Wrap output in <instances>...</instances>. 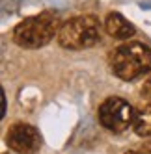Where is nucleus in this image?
Masks as SVG:
<instances>
[{
  "label": "nucleus",
  "mask_w": 151,
  "mask_h": 154,
  "mask_svg": "<svg viewBox=\"0 0 151 154\" xmlns=\"http://www.w3.org/2000/svg\"><path fill=\"white\" fill-rule=\"evenodd\" d=\"M134 113L136 109L129 104L125 98L120 97H110L99 106L97 109V119L99 123L110 132H125L129 126L134 123Z\"/></svg>",
  "instance_id": "nucleus-4"
},
{
  "label": "nucleus",
  "mask_w": 151,
  "mask_h": 154,
  "mask_svg": "<svg viewBox=\"0 0 151 154\" xmlns=\"http://www.w3.org/2000/svg\"><path fill=\"white\" fill-rule=\"evenodd\" d=\"M142 97L146 98L147 102H151V78L144 84V87H142Z\"/></svg>",
  "instance_id": "nucleus-8"
},
{
  "label": "nucleus",
  "mask_w": 151,
  "mask_h": 154,
  "mask_svg": "<svg viewBox=\"0 0 151 154\" xmlns=\"http://www.w3.org/2000/svg\"><path fill=\"white\" fill-rule=\"evenodd\" d=\"M104 30L116 39H129L134 35V24L129 23V20L120 15V13H108L104 20Z\"/></svg>",
  "instance_id": "nucleus-6"
},
{
  "label": "nucleus",
  "mask_w": 151,
  "mask_h": 154,
  "mask_svg": "<svg viewBox=\"0 0 151 154\" xmlns=\"http://www.w3.org/2000/svg\"><path fill=\"white\" fill-rule=\"evenodd\" d=\"M4 115H6V95L2 91V119H4Z\"/></svg>",
  "instance_id": "nucleus-9"
},
{
  "label": "nucleus",
  "mask_w": 151,
  "mask_h": 154,
  "mask_svg": "<svg viewBox=\"0 0 151 154\" xmlns=\"http://www.w3.org/2000/svg\"><path fill=\"white\" fill-rule=\"evenodd\" d=\"M6 143L17 154H36L41 149V136L32 125L15 123L8 128Z\"/></svg>",
  "instance_id": "nucleus-5"
},
{
  "label": "nucleus",
  "mask_w": 151,
  "mask_h": 154,
  "mask_svg": "<svg viewBox=\"0 0 151 154\" xmlns=\"http://www.w3.org/2000/svg\"><path fill=\"white\" fill-rule=\"evenodd\" d=\"M133 130H134V134L140 136V137H149L151 136V102L142 104L136 109Z\"/></svg>",
  "instance_id": "nucleus-7"
},
{
  "label": "nucleus",
  "mask_w": 151,
  "mask_h": 154,
  "mask_svg": "<svg viewBox=\"0 0 151 154\" xmlns=\"http://www.w3.org/2000/svg\"><path fill=\"white\" fill-rule=\"evenodd\" d=\"M58 45L69 50L92 48L101 39V24L93 15H77L60 24Z\"/></svg>",
  "instance_id": "nucleus-3"
},
{
  "label": "nucleus",
  "mask_w": 151,
  "mask_h": 154,
  "mask_svg": "<svg viewBox=\"0 0 151 154\" xmlns=\"http://www.w3.org/2000/svg\"><path fill=\"white\" fill-rule=\"evenodd\" d=\"M4 154H8V152H4Z\"/></svg>",
  "instance_id": "nucleus-10"
},
{
  "label": "nucleus",
  "mask_w": 151,
  "mask_h": 154,
  "mask_svg": "<svg viewBox=\"0 0 151 154\" xmlns=\"http://www.w3.org/2000/svg\"><path fill=\"white\" fill-rule=\"evenodd\" d=\"M60 30V19L56 13H39L34 17H28L13 28V41L21 48H41L50 39L58 35Z\"/></svg>",
  "instance_id": "nucleus-2"
},
{
  "label": "nucleus",
  "mask_w": 151,
  "mask_h": 154,
  "mask_svg": "<svg viewBox=\"0 0 151 154\" xmlns=\"http://www.w3.org/2000/svg\"><path fill=\"white\" fill-rule=\"evenodd\" d=\"M110 69L125 82L140 78L151 71V48L140 41L123 43L110 54Z\"/></svg>",
  "instance_id": "nucleus-1"
}]
</instances>
